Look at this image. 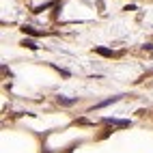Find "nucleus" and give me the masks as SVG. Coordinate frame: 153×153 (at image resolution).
Here are the masks:
<instances>
[{"label":"nucleus","instance_id":"nucleus-1","mask_svg":"<svg viewBox=\"0 0 153 153\" xmlns=\"http://www.w3.org/2000/svg\"><path fill=\"white\" fill-rule=\"evenodd\" d=\"M108 123H112V125H117V127H127L129 125V121H117V119H106Z\"/></svg>","mask_w":153,"mask_h":153},{"label":"nucleus","instance_id":"nucleus-2","mask_svg":"<svg viewBox=\"0 0 153 153\" xmlns=\"http://www.w3.org/2000/svg\"><path fill=\"white\" fill-rule=\"evenodd\" d=\"M78 99H69V97H58V104H63V106H74Z\"/></svg>","mask_w":153,"mask_h":153},{"label":"nucleus","instance_id":"nucleus-3","mask_svg":"<svg viewBox=\"0 0 153 153\" xmlns=\"http://www.w3.org/2000/svg\"><path fill=\"white\" fill-rule=\"evenodd\" d=\"M24 33H28V35H41V33H39V30H35V28H30V26H24Z\"/></svg>","mask_w":153,"mask_h":153},{"label":"nucleus","instance_id":"nucleus-4","mask_svg":"<svg viewBox=\"0 0 153 153\" xmlns=\"http://www.w3.org/2000/svg\"><path fill=\"white\" fill-rule=\"evenodd\" d=\"M97 52L104 54V56H114V52H110V50H106V48H97Z\"/></svg>","mask_w":153,"mask_h":153},{"label":"nucleus","instance_id":"nucleus-5","mask_svg":"<svg viewBox=\"0 0 153 153\" xmlns=\"http://www.w3.org/2000/svg\"><path fill=\"white\" fill-rule=\"evenodd\" d=\"M22 45H26V48H30V50H37V45H35V41H30V39H26V41H24Z\"/></svg>","mask_w":153,"mask_h":153}]
</instances>
